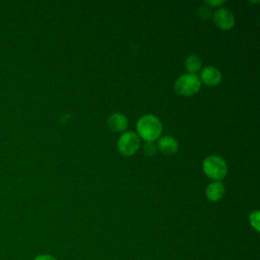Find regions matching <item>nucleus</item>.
I'll list each match as a JSON object with an SVG mask.
<instances>
[{
    "instance_id": "f257e3e1",
    "label": "nucleus",
    "mask_w": 260,
    "mask_h": 260,
    "mask_svg": "<svg viewBox=\"0 0 260 260\" xmlns=\"http://www.w3.org/2000/svg\"><path fill=\"white\" fill-rule=\"evenodd\" d=\"M137 132L141 138L146 141H154L157 139L162 130V125L160 121L153 115L142 116L136 124Z\"/></svg>"
},
{
    "instance_id": "f03ea898",
    "label": "nucleus",
    "mask_w": 260,
    "mask_h": 260,
    "mask_svg": "<svg viewBox=\"0 0 260 260\" xmlns=\"http://www.w3.org/2000/svg\"><path fill=\"white\" fill-rule=\"evenodd\" d=\"M203 171L207 177L215 181L223 179L228 173L226 162L219 156L210 155L203 160Z\"/></svg>"
},
{
    "instance_id": "7ed1b4c3",
    "label": "nucleus",
    "mask_w": 260,
    "mask_h": 260,
    "mask_svg": "<svg viewBox=\"0 0 260 260\" xmlns=\"http://www.w3.org/2000/svg\"><path fill=\"white\" fill-rule=\"evenodd\" d=\"M201 86V81L196 74H184L181 75L175 81V90L181 95H193Z\"/></svg>"
},
{
    "instance_id": "20e7f679",
    "label": "nucleus",
    "mask_w": 260,
    "mask_h": 260,
    "mask_svg": "<svg viewBox=\"0 0 260 260\" xmlns=\"http://www.w3.org/2000/svg\"><path fill=\"white\" fill-rule=\"evenodd\" d=\"M140 145L139 137L134 132H126L122 134L118 140V150L124 156L133 155Z\"/></svg>"
},
{
    "instance_id": "39448f33",
    "label": "nucleus",
    "mask_w": 260,
    "mask_h": 260,
    "mask_svg": "<svg viewBox=\"0 0 260 260\" xmlns=\"http://www.w3.org/2000/svg\"><path fill=\"white\" fill-rule=\"evenodd\" d=\"M213 19L216 26L221 29H230L235 24L234 14L228 8H223V7L218 8L214 12Z\"/></svg>"
},
{
    "instance_id": "423d86ee",
    "label": "nucleus",
    "mask_w": 260,
    "mask_h": 260,
    "mask_svg": "<svg viewBox=\"0 0 260 260\" xmlns=\"http://www.w3.org/2000/svg\"><path fill=\"white\" fill-rule=\"evenodd\" d=\"M200 79L206 85L215 86L221 81V73L217 68L207 66L202 69L200 73Z\"/></svg>"
},
{
    "instance_id": "0eeeda50",
    "label": "nucleus",
    "mask_w": 260,
    "mask_h": 260,
    "mask_svg": "<svg viewBox=\"0 0 260 260\" xmlns=\"http://www.w3.org/2000/svg\"><path fill=\"white\" fill-rule=\"evenodd\" d=\"M108 126L114 132H121L127 128L128 121L123 114L114 113L108 118Z\"/></svg>"
},
{
    "instance_id": "6e6552de",
    "label": "nucleus",
    "mask_w": 260,
    "mask_h": 260,
    "mask_svg": "<svg viewBox=\"0 0 260 260\" xmlns=\"http://www.w3.org/2000/svg\"><path fill=\"white\" fill-rule=\"evenodd\" d=\"M156 147L164 154L170 155V154L175 153L178 150V142L172 136H164V137L159 138Z\"/></svg>"
},
{
    "instance_id": "1a4fd4ad",
    "label": "nucleus",
    "mask_w": 260,
    "mask_h": 260,
    "mask_svg": "<svg viewBox=\"0 0 260 260\" xmlns=\"http://www.w3.org/2000/svg\"><path fill=\"white\" fill-rule=\"evenodd\" d=\"M205 194H206V197L210 201H217V200L221 199V197L223 196L224 187L219 181L212 182V183L207 185L206 190H205Z\"/></svg>"
},
{
    "instance_id": "9d476101",
    "label": "nucleus",
    "mask_w": 260,
    "mask_h": 260,
    "mask_svg": "<svg viewBox=\"0 0 260 260\" xmlns=\"http://www.w3.org/2000/svg\"><path fill=\"white\" fill-rule=\"evenodd\" d=\"M185 68L190 74H195L201 68V60L196 55H190L185 60Z\"/></svg>"
},
{
    "instance_id": "9b49d317",
    "label": "nucleus",
    "mask_w": 260,
    "mask_h": 260,
    "mask_svg": "<svg viewBox=\"0 0 260 260\" xmlns=\"http://www.w3.org/2000/svg\"><path fill=\"white\" fill-rule=\"evenodd\" d=\"M156 145L152 141H146V143L143 145V152L145 155L151 156L156 152Z\"/></svg>"
},
{
    "instance_id": "f8f14e48",
    "label": "nucleus",
    "mask_w": 260,
    "mask_h": 260,
    "mask_svg": "<svg viewBox=\"0 0 260 260\" xmlns=\"http://www.w3.org/2000/svg\"><path fill=\"white\" fill-rule=\"evenodd\" d=\"M250 222L251 225L258 232L259 231V211L255 210L250 214Z\"/></svg>"
},
{
    "instance_id": "ddd939ff",
    "label": "nucleus",
    "mask_w": 260,
    "mask_h": 260,
    "mask_svg": "<svg viewBox=\"0 0 260 260\" xmlns=\"http://www.w3.org/2000/svg\"><path fill=\"white\" fill-rule=\"evenodd\" d=\"M198 15L200 16V18L202 19H208L211 16V11L209 9V7L206 6H202L199 8L198 10Z\"/></svg>"
},
{
    "instance_id": "4468645a",
    "label": "nucleus",
    "mask_w": 260,
    "mask_h": 260,
    "mask_svg": "<svg viewBox=\"0 0 260 260\" xmlns=\"http://www.w3.org/2000/svg\"><path fill=\"white\" fill-rule=\"evenodd\" d=\"M34 260H57V259L48 254H41V255H38Z\"/></svg>"
},
{
    "instance_id": "2eb2a0df",
    "label": "nucleus",
    "mask_w": 260,
    "mask_h": 260,
    "mask_svg": "<svg viewBox=\"0 0 260 260\" xmlns=\"http://www.w3.org/2000/svg\"><path fill=\"white\" fill-rule=\"evenodd\" d=\"M224 1L222 0H217V1H206V4L210 5V6H217V5H220V4H223Z\"/></svg>"
}]
</instances>
